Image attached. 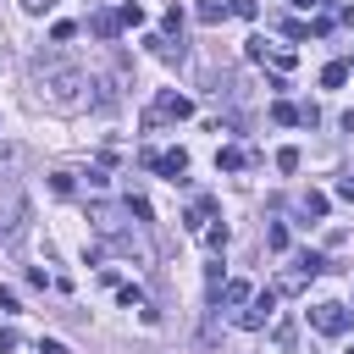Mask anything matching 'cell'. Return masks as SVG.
<instances>
[{"mask_svg":"<svg viewBox=\"0 0 354 354\" xmlns=\"http://www.w3.org/2000/svg\"><path fill=\"white\" fill-rule=\"evenodd\" d=\"M116 299H122V310H144V288H122Z\"/></svg>","mask_w":354,"mask_h":354,"instance_id":"5bb4252c","label":"cell"},{"mask_svg":"<svg viewBox=\"0 0 354 354\" xmlns=\"http://www.w3.org/2000/svg\"><path fill=\"white\" fill-rule=\"evenodd\" d=\"M304 210H310V216H326V194L310 188V194H304Z\"/></svg>","mask_w":354,"mask_h":354,"instance_id":"d6986e66","label":"cell"},{"mask_svg":"<svg viewBox=\"0 0 354 354\" xmlns=\"http://www.w3.org/2000/svg\"><path fill=\"white\" fill-rule=\"evenodd\" d=\"M271 116H277V122H299V105H288V100H277V105H271Z\"/></svg>","mask_w":354,"mask_h":354,"instance_id":"e0dca14e","label":"cell"},{"mask_svg":"<svg viewBox=\"0 0 354 354\" xmlns=\"http://www.w3.org/2000/svg\"><path fill=\"white\" fill-rule=\"evenodd\" d=\"M266 55H271V66H277V72H288V66H293V50H282V44H277V50H266Z\"/></svg>","mask_w":354,"mask_h":354,"instance_id":"2e32d148","label":"cell"},{"mask_svg":"<svg viewBox=\"0 0 354 354\" xmlns=\"http://www.w3.org/2000/svg\"><path fill=\"white\" fill-rule=\"evenodd\" d=\"M321 83H326V88H343V83H348V66H343V61H332V66L321 72Z\"/></svg>","mask_w":354,"mask_h":354,"instance_id":"30bf717a","label":"cell"},{"mask_svg":"<svg viewBox=\"0 0 354 354\" xmlns=\"http://www.w3.org/2000/svg\"><path fill=\"white\" fill-rule=\"evenodd\" d=\"M116 22H122V28H138V22H144V6H138V0H127V6L116 11Z\"/></svg>","mask_w":354,"mask_h":354,"instance_id":"9c48e42d","label":"cell"},{"mask_svg":"<svg viewBox=\"0 0 354 354\" xmlns=\"http://www.w3.org/2000/svg\"><path fill=\"white\" fill-rule=\"evenodd\" d=\"M0 166H17V149L11 144H0Z\"/></svg>","mask_w":354,"mask_h":354,"instance_id":"484cf974","label":"cell"},{"mask_svg":"<svg viewBox=\"0 0 354 354\" xmlns=\"http://www.w3.org/2000/svg\"><path fill=\"white\" fill-rule=\"evenodd\" d=\"M88 28H94V39H116V28H122V22H116V11H100Z\"/></svg>","mask_w":354,"mask_h":354,"instance_id":"52a82bcc","label":"cell"},{"mask_svg":"<svg viewBox=\"0 0 354 354\" xmlns=\"http://www.w3.org/2000/svg\"><path fill=\"white\" fill-rule=\"evenodd\" d=\"M39 354H66V343L61 337H39Z\"/></svg>","mask_w":354,"mask_h":354,"instance_id":"603a6c76","label":"cell"},{"mask_svg":"<svg viewBox=\"0 0 354 354\" xmlns=\"http://www.w3.org/2000/svg\"><path fill=\"white\" fill-rule=\"evenodd\" d=\"M11 348H17V332H11V326H0V354H11Z\"/></svg>","mask_w":354,"mask_h":354,"instance_id":"cb8c5ba5","label":"cell"},{"mask_svg":"<svg viewBox=\"0 0 354 354\" xmlns=\"http://www.w3.org/2000/svg\"><path fill=\"white\" fill-rule=\"evenodd\" d=\"M293 6H299V11H310V6H321V0H293Z\"/></svg>","mask_w":354,"mask_h":354,"instance_id":"4316f807","label":"cell"},{"mask_svg":"<svg viewBox=\"0 0 354 354\" xmlns=\"http://www.w3.org/2000/svg\"><path fill=\"white\" fill-rule=\"evenodd\" d=\"M216 166H221V171H243V149H232V144L216 149Z\"/></svg>","mask_w":354,"mask_h":354,"instance_id":"ba28073f","label":"cell"},{"mask_svg":"<svg viewBox=\"0 0 354 354\" xmlns=\"http://www.w3.org/2000/svg\"><path fill=\"white\" fill-rule=\"evenodd\" d=\"M310 326H315V332H326V337H343V332L354 326V310L326 299V304H315V310H310Z\"/></svg>","mask_w":354,"mask_h":354,"instance_id":"7a4b0ae2","label":"cell"},{"mask_svg":"<svg viewBox=\"0 0 354 354\" xmlns=\"http://www.w3.org/2000/svg\"><path fill=\"white\" fill-rule=\"evenodd\" d=\"M155 171H160L166 183H183V171H188V149H166V155H155Z\"/></svg>","mask_w":354,"mask_h":354,"instance_id":"5b68a950","label":"cell"},{"mask_svg":"<svg viewBox=\"0 0 354 354\" xmlns=\"http://www.w3.org/2000/svg\"><path fill=\"white\" fill-rule=\"evenodd\" d=\"M271 310H277V288H266V293H249V310L238 315V326H249V332H260V326L271 321Z\"/></svg>","mask_w":354,"mask_h":354,"instance_id":"3957f363","label":"cell"},{"mask_svg":"<svg viewBox=\"0 0 354 354\" xmlns=\"http://www.w3.org/2000/svg\"><path fill=\"white\" fill-rule=\"evenodd\" d=\"M50 6H55V0H22V11H33V17H39V11H50Z\"/></svg>","mask_w":354,"mask_h":354,"instance_id":"d4e9b609","label":"cell"},{"mask_svg":"<svg viewBox=\"0 0 354 354\" xmlns=\"http://www.w3.org/2000/svg\"><path fill=\"white\" fill-rule=\"evenodd\" d=\"M199 232H205V249H216V254L227 249V227H199Z\"/></svg>","mask_w":354,"mask_h":354,"instance_id":"7c38bea8","label":"cell"},{"mask_svg":"<svg viewBox=\"0 0 354 354\" xmlns=\"http://www.w3.org/2000/svg\"><path fill=\"white\" fill-rule=\"evenodd\" d=\"M277 166H282V171H299V149H293V144H288V149H277Z\"/></svg>","mask_w":354,"mask_h":354,"instance_id":"ac0fdd59","label":"cell"},{"mask_svg":"<svg viewBox=\"0 0 354 354\" xmlns=\"http://www.w3.org/2000/svg\"><path fill=\"white\" fill-rule=\"evenodd\" d=\"M39 72H44V66H39ZM77 88H83V72L50 61V72H44V94H50V105H77Z\"/></svg>","mask_w":354,"mask_h":354,"instance_id":"6da1fadb","label":"cell"},{"mask_svg":"<svg viewBox=\"0 0 354 354\" xmlns=\"http://www.w3.org/2000/svg\"><path fill=\"white\" fill-rule=\"evenodd\" d=\"M50 39H55V44H66V39H77V28H72V22H55V28H50Z\"/></svg>","mask_w":354,"mask_h":354,"instance_id":"44dd1931","label":"cell"},{"mask_svg":"<svg viewBox=\"0 0 354 354\" xmlns=\"http://www.w3.org/2000/svg\"><path fill=\"white\" fill-rule=\"evenodd\" d=\"M221 17H232V0H199V22L205 28H216Z\"/></svg>","mask_w":354,"mask_h":354,"instance_id":"8992f818","label":"cell"},{"mask_svg":"<svg viewBox=\"0 0 354 354\" xmlns=\"http://www.w3.org/2000/svg\"><path fill=\"white\" fill-rule=\"evenodd\" d=\"M266 243H271V249H288V227L271 221V227H266Z\"/></svg>","mask_w":354,"mask_h":354,"instance_id":"ffe728a7","label":"cell"},{"mask_svg":"<svg viewBox=\"0 0 354 354\" xmlns=\"http://www.w3.org/2000/svg\"><path fill=\"white\" fill-rule=\"evenodd\" d=\"M50 188L55 194H72V171H50Z\"/></svg>","mask_w":354,"mask_h":354,"instance_id":"7402d4cb","label":"cell"},{"mask_svg":"<svg viewBox=\"0 0 354 354\" xmlns=\"http://www.w3.org/2000/svg\"><path fill=\"white\" fill-rule=\"evenodd\" d=\"M293 332H299L293 321H277V326H271V343H277V348H293Z\"/></svg>","mask_w":354,"mask_h":354,"instance_id":"8fae6325","label":"cell"},{"mask_svg":"<svg viewBox=\"0 0 354 354\" xmlns=\"http://www.w3.org/2000/svg\"><path fill=\"white\" fill-rule=\"evenodd\" d=\"M155 116H160V122H166V116L183 122V116H194V100H188V94H160V100H155Z\"/></svg>","mask_w":354,"mask_h":354,"instance_id":"277c9868","label":"cell"},{"mask_svg":"<svg viewBox=\"0 0 354 354\" xmlns=\"http://www.w3.org/2000/svg\"><path fill=\"white\" fill-rule=\"evenodd\" d=\"M221 299H227V304H249V282H227Z\"/></svg>","mask_w":354,"mask_h":354,"instance_id":"4fadbf2b","label":"cell"},{"mask_svg":"<svg viewBox=\"0 0 354 354\" xmlns=\"http://www.w3.org/2000/svg\"><path fill=\"white\" fill-rule=\"evenodd\" d=\"M266 50H271V44H266V39H260V33H254V39H249V44H243V55H249V61H266Z\"/></svg>","mask_w":354,"mask_h":354,"instance_id":"9a60e30c","label":"cell"}]
</instances>
